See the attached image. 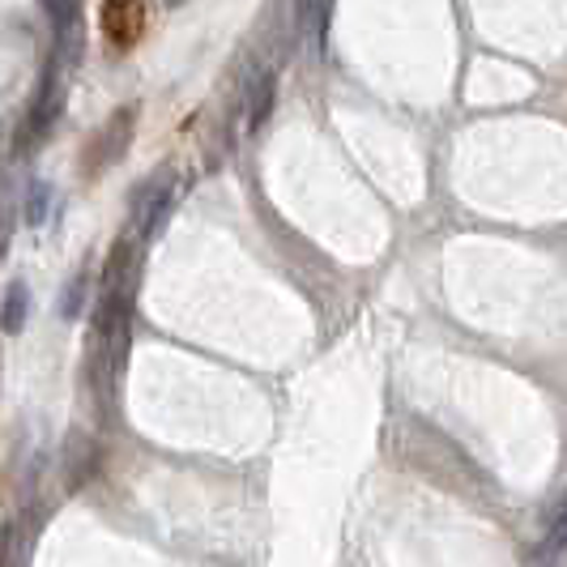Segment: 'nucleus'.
Returning <instances> with one entry per match:
<instances>
[{
	"instance_id": "9",
	"label": "nucleus",
	"mask_w": 567,
	"mask_h": 567,
	"mask_svg": "<svg viewBox=\"0 0 567 567\" xmlns=\"http://www.w3.org/2000/svg\"><path fill=\"white\" fill-rule=\"evenodd\" d=\"M269 112H274V73H256L252 90H248V120H252V128H260L269 120Z\"/></svg>"
},
{
	"instance_id": "7",
	"label": "nucleus",
	"mask_w": 567,
	"mask_h": 567,
	"mask_svg": "<svg viewBox=\"0 0 567 567\" xmlns=\"http://www.w3.org/2000/svg\"><path fill=\"white\" fill-rule=\"evenodd\" d=\"M27 312H30V290L27 282H13L4 290V308H0V329L4 333H22V324H27Z\"/></svg>"
},
{
	"instance_id": "8",
	"label": "nucleus",
	"mask_w": 567,
	"mask_h": 567,
	"mask_svg": "<svg viewBox=\"0 0 567 567\" xmlns=\"http://www.w3.org/2000/svg\"><path fill=\"white\" fill-rule=\"evenodd\" d=\"M564 538H567V520L546 525V538L529 550V564H525V567H555V564H559V555H564Z\"/></svg>"
},
{
	"instance_id": "11",
	"label": "nucleus",
	"mask_w": 567,
	"mask_h": 567,
	"mask_svg": "<svg viewBox=\"0 0 567 567\" xmlns=\"http://www.w3.org/2000/svg\"><path fill=\"white\" fill-rule=\"evenodd\" d=\"M85 282H90V274H78L73 282L64 286V299H60V316L64 320H78V312H82V299H85Z\"/></svg>"
},
{
	"instance_id": "4",
	"label": "nucleus",
	"mask_w": 567,
	"mask_h": 567,
	"mask_svg": "<svg viewBox=\"0 0 567 567\" xmlns=\"http://www.w3.org/2000/svg\"><path fill=\"white\" fill-rule=\"evenodd\" d=\"M133 124H137V107H120V112L112 115V124L99 133V142H94V167H112L115 158L124 154V145H128V137H133Z\"/></svg>"
},
{
	"instance_id": "5",
	"label": "nucleus",
	"mask_w": 567,
	"mask_h": 567,
	"mask_svg": "<svg viewBox=\"0 0 567 567\" xmlns=\"http://www.w3.org/2000/svg\"><path fill=\"white\" fill-rule=\"evenodd\" d=\"M60 103H64V64L52 60L48 73H43V85H39L34 112H30V133H43V128L60 115Z\"/></svg>"
},
{
	"instance_id": "3",
	"label": "nucleus",
	"mask_w": 567,
	"mask_h": 567,
	"mask_svg": "<svg viewBox=\"0 0 567 567\" xmlns=\"http://www.w3.org/2000/svg\"><path fill=\"white\" fill-rule=\"evenodd\" d=\"M142 0H103V13H99V27H103V34L112 39V43H120V48H128L137 34H142Z\"/></svg>"
},
{
	"instance_id": "6",
	"label": "nucleus",
	"mask_w": 567,
	"mask_h": 567,
	"mask_svg": "<svg viewBox=\"0 0 567 567\" xmlns=\"http://www.w3.org/2000/svg\"><path fill=\"white\" fill-rule=\"evenodd\" d=\"M324 22H329V0H295V27H299V39H303V43L320 48Z\"/></svg>"
},
{
	"instance_id": "1",
	"label": "nucleus",
	"mask_w": 567,
	"mask_h": 567,
	"mask_svg": "<svg viewBox=\"0 0 567 567\" xmlns=\"http://www.w3.org/2000/svg\"><path fill=\"white\" fill-rule=\"evenodd\" d=\"M171 197H175V175H171V171L150 175L142 188H133L128 209H133V223H137V230H142L145 239L163 227V218H167V209H171Z\"/></svg>"
},
{
	"instance_id": "10",
	"label": "nucleus",
	"mask_w": 567,
	"mask_h": 567,
	"mask_svg": "<svg viewBox=\"0 0 567 567\" xmlns=\"http://www.w3.org/2000/svg\"><path fill=\"white\" fill-rule=\"evenodd\" d=\"M48 214H52V184H48V179H30L27 205H22L27 227H43V223H48Z\"/></svg>"
},
{
	"instance_id": "2",
	"label": "nucleus",
	"mask_w": 567,
	"mask_h": 567,
	"mask_svg": "<svg viewBox=\"0 0 567 567\" xmlns=\"http://www.w3.org/2000/svg\"><path fill=\"white\" fill-rule=\"evenodd\" d=\"M52 27H56V60L73 69L82 56V0H43Z\"/></svg>"
}]
</instances>
